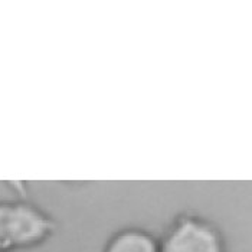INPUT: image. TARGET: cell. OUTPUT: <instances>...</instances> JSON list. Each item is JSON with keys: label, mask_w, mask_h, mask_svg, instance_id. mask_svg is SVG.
Segmentation results:
<instances>
[{"label": "cell", "mask_w": 252, "mask_h": 252, "mask_svg": "<svg viewBox=\"0 0 252 252\" xmlns=\"http://www.w3.org/2000/svg\"><path fill=\"white\" fill-rule=\"evenodd\" d=\"M57 231V219L38 203L26 197L0 199V252L35 250Z\"/></svg>", "instance_id": "1"}, {"label": "cell", "mask_w": 252, "mask_h": 252, "mask_svg": "<svg viewBox=\"0 0 252 252\" xmlns=\"http://www.w3.org/2000/svg\"><path fill=\"white\" fill-rule=\"evenodd\" d=\"M158 241L160 252H225L218 228L192 214L179 215Z\"/></svg>", "instance_id": "2"}, {"label": "cell", "mask_w": 252, "mask_h": 252, "mask_svg": "<svg viewBox=\"0 0 252 252\" xmlns=\"http://www.w3.org/2000/svg\"><path fill=\"white\" fill-rule=\"evenodd\" d=\"M102 252H160V241L144 228L126 226L108 238Z\"/></svg>", "instance_id": "3"}]
</instances>
